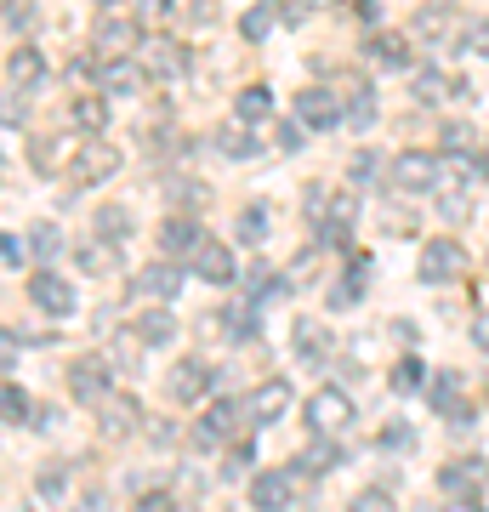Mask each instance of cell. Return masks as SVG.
<instances>
[{
	"instance_id": "1",
	"label": "cell",
	"mask_w": 489,
	"mask_h": 512,
	"mask_svg": "<svg viewBox=\"0 0 489 512\" xmlns=\"http://www.w3.org/2000/svg\"><path fill=\"white\" fill-rule=\"evenodd\" d=\"M245 404H234V399H211L200 410V421H194V433H188V439H194V450H222V444L234 439L239 427H245Z\"/></svg>"
},
{
	"instance_id": "2",
	"label": "cell",
	"mask_w": 489,
	"mask_h": 512,
	"mask_svg": "<svg viewBox=\"0 0 489 512\" xmlns=\"http://www.w3.org/2000/svg\"><path fill=\"white\" fill-rule=\"evenodd\" d=\"M69 399L74 404H103L114 399V365L109 353H80L69 365Z\"/></svg>"
},
{
	"instance_id": "3",
	"label": "cell",
	"mask_w": 489,
	"mask_h": 512,
	"mask_svg": "<svg viewBox=\"0 0 489 512\" xmlns=\"http://www.w3.org/2000/svg\"><path fill=\"white\" fill-rule=\"evenodd\" d=\"M302 416H308V433H313V439H342L347 427H353V399H347L342 387H319Z\"/></svg>"
},
{
	"instance_id": "4",
	"label": "cell",
	"mask_w": 489,
	"mask_h": 512,
	"mask_svg": "<svg viewBox=\"0 0 489 512\" xmlns=\"http://www.w3.org/2000/svg\"><path fill=\"white\" fill-rule=\"evenodd\" d=\"M217 387V370L205 365L200 353H188V359H177L171 365V376H165V393H171V404H205V393Z\"/></svg>"
},
{
	"instance_id": "5",
	"label": "cell",
	"mask_w": 489,
	"mask_h": 512,
	"mask_svg": "<svg viewBox=\"0 0 489 512\" xmlns=\"http://www.w3.org/2000/svg\"><path fill=\"white\" fill-rule=\"evenodd\" d=\"M177 291H182L177 262H148V268H137V279H131V302H143V308H165V302H177Z\"/></svg>"
},
{
	"instance_id": "6",
	"label": "cell",
	"mask_w": 489,
	"mask_h": 512,
	"mask_svg": "<svg viewBox=\"0 0 489 512\" xmlns=\"http://www.w3.org/2000/svg\"><path fill=\"white\" fill-rule=\"evenodd\" d=\"M438 490H444V501H478V490H489V461H478V456L444 461Z\"/></svg>"
},
{
	"instance_id": "7",
	"label": "cell",
	"mask_w": 489,
	"mask_h": 512,
	"mask_svg": "<svg viewBox=\"0 0 489 512\" xmlns=\"http://www.w3.org/2000/svg\"><path fill=\"white\" fill-rule=\"evenodd\" d=\"M290 114L308 131H330V126H342V97L330 92V86H302L296 103H290Z\"/></svg>"
},
{
	"instance_id": "8",
	"label": "cell",
	"mask_w": 489,
	"mask_h": 512,
	"mask_svg": "<svg viewBox=\"0 0 489 512\" xmlns=\"http://www.w3.org/2000/svg\"><path fill=\"white\" fill-rule=\"evenodd\" d=\"M393 183H399L404 194H433V188L444 183V165H438L433 154H421V148H404L399 160H393Z\"/></svg>"
},
{
	"instance_id": "9",
	"label": "cell",
	"mask_w": 489,
	"mask_h": 512,
	"mask_svg": "<svg viewBox=\"0 0 489 512\" xmlns=\"http://www.w3.org/2000/svg\"><path fill=\"white\" fill-rule=\"evenodd\" d=\"M29 302H35V308L46 313V319H69L80 296H74V285H69L63 274H52V268H40V274L29 279Z\"/></svg>"
},
{
	"instance_id": "10",
	"label": "cell",
	"mask_w": 489,
	"mask_h": 512,
	"mask_svg": "<svg viewBox=\"0 0 489 512\" xmlns=\"http://www.w3.org/2000/svg\"><path fill=\"white\" fill-rule=\"evenodd\" d=\"M330 348H336V342H330V330L319 325V319H296V325H290V353H296L302 370H325Z\"/></svg>"
},
{
	"instance_id": "11",
	"label": "cell",
	"mask_w": 489,
	"mask_h": 512,
	"mask_svg": "<svg viewBox=\"0 0 489 512\" xmlns=\"http://www.w3.org/2000/svg\"><path fill=\"white\" fill-rule=\"evenodd\" d=\"M427 285H450V279L467 274V251L455 245V239H433L427 251H421V268H416Z\"/></svg>"
},
{
	"instance_id": "12",
	"label": "cell",
	"mask_w": 489,
	"mask_h": 512,
	"mask_svg": "<svg viewBox=\"0 0 489 512\" xmlns=\"http://www.w3.org/2000/svg\"><path fill=\"white\" fill-rule=\"evenodd\" d=\"M296 501V467H273L251 478V507L256 512H285Z\"/></svg>"
},
{
	"instance_id": "13",
	"label": "cell",
	"mask_w": 489,
	"mask_h": 512,
	"mask_svg": "<svg viewBox=\"0 0 489 512\" xmlns=\"http://www.w3.org/2000/svg\"><path fill=\"white\" fill-rule=\"evenodd\" d=\"M137 46H143V29H137L131 18H103L97 23V57H103V63H126Z\"/></svg>"
},
{
	"instance_id": "14",
	"label": "cell",
	"mask_w": 489,
	"mask_h": 512,
	"mask_svg": "<svg viewBox=\"0 0 489 512\" xmlns=\"http://www.w3.org/2000/svg\"><path fill=\"white\" fill-rule=\"evenodd\" d=\"M285 410H290V382H279V376H268V382H262L251 399H245V416H251V427H273Z\"/></svg>"
},
{
	"instance_id": "15",
	"label": "cell",
	"mask_w": 489,
	"mask_h": 512,
	"mask_svg": "<svg viewBox=\"0 0 489 512\" xmlns=\"http://www.w3.org/2000/svg\"><path fill=\"white\" fill-rule=\"evenodd\" d=\"M114 171H120V148H109V143H91V148H80L74 154V183L80 188H91V183H109Z\"/></svg>"
},
{
	"instance_id": "16",
	"label": "cell",
	"mask_w": 489,
	"mask_h": 512,
	"mask_svg": "<svg viewBox=\"0 0 489 512\" xmlns=\"http://www.w3.org/2000/svg\"><path fill=\"white\" fill-rule=\"evenodd\" d=\"M427 404L450 421H472V404L461 399V376H455V370H438L433 382H427Z\"/></svg>"
},
{
	"instance_id": "17",
	"label": "cell",
	"mask_w": 489,
	"mask_h": 512,
	"mask_svg": "<svg viewBox=\"0 0 489 512\" xmlns=\"http://www.w3.org/2000/svg\"><path fill=\"white\" fill-rule=\"evenodd\" d=\"M364 291H370V256H364V251H347V274L336 279V291H330V308H359Z\"/></svg>"
},
{
	"instance_id": "18",
	"label": "cell",
	"mask_w": 489,
	"mask_h": 512,
	"mask_svg": "<svg viewBox=\"0 0 489 512\" xmlns=\"http://www.w3.org/2000/svg\"><path fill=\"white\" fill-rule=\"evenodd\" d=\"M342 120L353 131H364V126H376V92L364 86V74H342Z\"/></svg>"
},
{
	"instance_id": "19",
	"label": "cell",
	"mask_w": 489,
	"mask_h": 512,
	"mask_svg": "<svg viewBox=\"0 0 489 512\" xmlns=\"http://www.w3.org/2000/svg\"><path fill=\"white\" fill-rule=\"evenodd\" d=\"M194 262V274L205 279V285H228V279L239 274V262L228 256V245H217V239H200V251L188 256Z\"/></svg>"
},
{
	"instance_id": "20",
	"label": "cell",
	"mask_w": 489,
	"mask_h": 512,
	"mask_svg": "<svg viewBox=\"0 0 489 512\" xmlns=\"http://www.w3.org/2000/svg\"><path fill=\"white\" fill-rule=\"evenodd\" d=\"M137 421H143V410H137L131 393H114V399L97 404V427H103V439H126Z\"/></svg>"
},
{
	"instance_id": "21",
	"label": "cell",
	"mask_w": 489,
	"mask_h": 512,
	"mask_svg": "<svg viewBox=\"0 0 489 512\" xmlns=\"http://www.w3.org/2000/svg\"><path fill=\"white\" fill-rule=\"evenodd\" d=\"M200 239H205V228L194 217H165L160 222V251L165 256H194L200 251Z\"/></svg>"
},
{
	"instance_id": "22",
	"label": "cell",
	"mask_w": 489,
	"mask_h": 512,
	"mask_svg": "<svg viewBox=\"0 0 489 512\" xmlns=\"http://www.w3.org/2000/svg\"><path fill=\"white\" fill-rule=\"evenodd\" d=\"M438 148H444V160H467L472 171H478V131H472L467 120H444Z\"/></svg>"
},
{
	"instance_id": "23",
	"label": "cell",
	"mask_w": 489,
	"mask_h": 512,
	"mask_svg": "<svg viewBox=\"0 0 489 512\" xmlns=\"http://www.w3.org/2000/svg\"><path fill=\"white\" fill-rule=\"evenodd\" d=\"M330 467H342V439H313L296 456V478H325Z\"/></svg>"
},
{
	"instance_id": "24",
	"label": "cell",
	"mask_w": 489,
	"mask_h": 512,
	"mask_svg": "<svg viewBox=\"0 0 489 512\" xmlns=\"http://www.w3.org/2000/svg\"><path fill=\"white\" fill-rule=\"evenodd\" d=\"M6 80H12V92H35L40 80H46V63H40L35 46H18V52L6 57Z\"/></svg>"
},
{
	"instance_id": "25",
	"label": "cell",
	"mask_w": 489,
	"mask_h": 512,
	"mask_svg": "<svg viewBox=\"0 0 489 512\" xmlns=\"http://www.w3.org/2000/svg\"><path fill=\"white\" fill-rule=\"evenodd\" d=\"M217 148L228 154V160H256V148L262 143H256V126H245V120L234 114V120H222L217 126Z\"/></svg>"
},
{
	"instance_id": "26",
	"label": "cell",
	"mask_w": 489,
	"mask_h": 512,
	"mask_svg": "<svg viewBox=\"0 0 489 512\" xmlns=\"http://www.w3.org/2000/svg\"><path fill=\"white\" fill-rule=\"evenodd\" d=\"M137 342H143V348H171V342H177V319H171V308H143V319H137Z\"/></svg>"
},
{
	"instance_id": "27",
	"label": "cell",
	"mask_w": 489,
	"mask_h": 512,
	"mask_svg": "<svg viewBox=\"0 0 489 512\" xmlns=\"http://www.w3.org/2000/svg\"><path fill=\"white\" fill-rule=\"evenodd\" d=\"M279 18H285V6H279V0H256L251 12L239 18V35H245V40H268L273 29H279Z\"/></svg>"
},
{
	"instance_id": "28",
	"label": "cell",
	"mask_w": 489,
	"mask_h": 512,
	"mask_svg": "<svg viewBox=\"0 0 489 512\" xmlns=\"http://www.w3.org/2000/svg\"><path fill=\"white\" fill-rule=\"evenodd\" d=\"M69 126L86 131V137H97V131L109 126V103H103V97H74L69 103Z\"/></svg>"
},
{
	"instance_id": "29",
	"label": "cell",
	"mask_w": 489,
	"mask_h": 512,
	"mask_svg": "<svg viewBox=\"0 0 489 512\" xmlns=\"http://www.w3.org/2000/svg\"><path fill=\"white\" fill-rule=\"evenodd\" d=\"M387 382H393V393H427V382H433V376H427V365H421L416 353H404Z\"/></svg>"
},
{
	"instance_id": "30",
	"label": "cell",
	"mask_w": 489,
	"mask_h": 512,
	"mask_svg": "<svg viewBox=\"0 0 489 512\" xmlns=\"http://www.w3.org/2000/svg\"><path fill=\"white\" fill-rule=\"evenodd\" d=\"M69 467L63 461H52V467H40V478H35V495L46 501V507H57V501H69Z\"/></svg>"
},
{
	"instance_id": "31",
	"label": "cell",
	"mask_w": 489,
	"mask_h": 512,
	"mask_svg": "<svg viewBox=\"0 0 489 512\" xmlns=\"http://www.w3.org/2000/svg\"><path fill=\"white\" fill-rule=\"evenodd\" d=\"M234 114L245 120V126H262L273 114V97H268V86H245V92L234 97Z\"/></svg>"
},
{
	"instance_id": "32",
	"label": "cell",
	"mask_w": 489,
	"mask_h": 512,
	"mask_svg": "<svg viewBox=\"0 0 489 512\" xmlns=\"http://www.w3.org/2000/svg\"><path fill=\"white\" fill-rule=\"evenodd\" d=\"M262 302H256V296H245V302H234V308H228V330H234L239 342H256V336H262Z\"/></svg>"
},
{
	"instance_id": "33",
	"label": "cell",
	"mask_w": 489,
	"mask_h": 512,
	"mask_svg": "<svg viewBox=\"0 0 489 512\" xmlns=\"http://www.w3.org/2000/svg\"><path fill=\"white\" fill-rule=\"evenodd\" d=\"M450 23H455L450 6H433V12H421L416 18V35L427 40V46H450Z\"/></svg>"
},
{
	"instance_id": "34",
	"label": "cell",
	"mask_w": 489,
	"mask_h": 512,
	"mask_svg": "<svg viewBox=\"0 0 489 512\" xmlns=\"http://www.w3.org/2000/svg\"><path fill=\"white\" fill-rule=\"evenodd\" d=\"M182 63H188V57H182V46H177V40H154V46H148V69L160 74V80L182 74Z\"/></svg>"
},
{
	"instance_id": "35",
	"label": "cell",
	"mask_w": 489,
	"mask_h": 512,
	"mask_svg": "<svg viewBox=\"0 0 489 512\" xmlns=\"http://www.w3.org/2000/svg\"><path fill=\"white\" fill-rule=\"evenodd\" d=\"M29 251H35V262L63 256V234H57V222H35V228H29Z\"/></svg>"
},
{
	"instance_id": "36",
	"label": "cell",
	"mask_w": 489,
	"mask_h": 512,
	"mask_svg": "<svg viewBox=\"0 0 489 512\" xmlns=\"http://www.w3.org/2000/svg\"><path fill=\"white\" fill-rule=\"evenodd\" d=\"M234 234L245 239V245H262V239H268V205H245L239 222H234Z\"/></svg>"
},
{
	"instance_id": "37",
	"label": "cell",
	"mask_w": 489,
	"mask_h": 512,
	"mask_svg": "<svg viewBox=\"0 0 489 512\" xmlns=\"http://www.w3.org/2000/svg\"><path fill=\"white\" fill-rule=\"evenodd\" d=\"M126 234H131V211L126 205H103V211H97V239H114V245H120Z\"/></svg>"
},
{
	"instance_id": "38",
	"label": "cell",
	"mask_w": 489,
	"mask_h": 512,
	"mask_svg": "<svg viewBox=\"0 0 489 512\" xmlns=\"http://www.w3.org/2000/svg\"><path fill=\"white\" fill-rule=\"evenodd\" d=\"M103 92H114V97H126V92H137V69L131 63H103Z\"/></svg>"
},
{
	"instance_id": "39",
	"label": "cell",
	"mask_w": 489,
	"mask_h": 512,
	"mask_svg": "<svg viewBox=\"0 0 489 512\" xmlns=\"http://www.w3.org/2000/svg\"><path fill=\"white\" fill-rule=\"evenodd\" d=\"M0 404H6V427H23V421H29V393H23L18 382L0 387Z\"/></svg>"
},
{
	"instance_id": "40",
	"label": "cell",
	"mask_w": 489,
	"mask_h": 512,
	"mask_svg": "<svg viewBox=\"0 0 489 512\" xmlns=\"http://www.w3.org/2000/svg\"><path fill=\"white\" fill-rule=\"evenodd\" d=\"M370 52H376L387 69H404V63H410V52H404L399 35H370Z\"/></svg>"
},
{
	"instance_id": "41",
	"label": "cell",
	"mask_w": 489,
	"mask_h": 512,
	"mask_svg": "<svg viewBox=\"0 0 489 512\" xmlns=\"http://www.w3.org/2000/svg\"><path fill=\"white\" fill-rule=\"evenodd\" d=\"M347 512H399V501L381 490V484H370V490L353 495V507H347Z\"/></svg>"
},
{
	"instance_id": "42",
	"label": "cell",
	"mask_w": 489,
	"mask_h": 512,
	"mask_svg": "<svg viewBox=\"0 0 489 512\" xmlns=\"http://www.w3.org/2000/svg\"><path fill=\"white\" fill-rule=\"evenodd\" d=\"M381 450H416V427H410V421H387V427H381Z\"/></svg>"
},
{
	"instance_id": "43",
	"label": "cell",
	"mask_w": 489,
	"mask_h": 512,
	"mask_svg": "<svg viewBox=\"0 0 489 512\" xmlns=\"http://www.w3.org/2000/svg\"><path fill=\"white\" fill-rule=\"evenodd\" d=\"M416 92L427 97V103H438L444 92H461V80H438V74L427 69V74H416Z\"/></svg>"
},
{
	"instance_id": "44",
	"label": "cell",
	"mask_w": 489,
	"mask_h": 512,
	"mask_svg": "<svg viewBox=\"0 0 489 512\" xmlns=\"http://www.w3.org/2000/svg\"><path fill=\"white\" fill-rule=\"evenodd\" d=\"M109 239H97V245H86V251H80V268H86V274H109Z\"/></svg>"
},
{
	"instance_id": "45",
	"label": "cell",
	"mask_w": 489,
	"mask_h": 512,
	"mask_svg": "<svg viewBox=\"0 0 489 512\" xmlns=\"http://www.w3.org/2000/svg\"><path fill=\"white\" fill-rule=\"evenodd\" d=\"M0 251H6V256H0V262H6L12 274H18V268H23V262H29V256H35V251H29V239H18V234H6V245H0Z\"/></svg>"
},
{
	"instance_id": "46",
	"label": "cell",
	"mask_w": 489,
	"mask_h": 512,
	"mask_svg": "<svg viewBox=\"0 0 489 512\" xmlns=\"http://www.w3.org/2000/svg\"><path fill=\"white\" fill-rule=\"evenodd\" d=\"M461 46H467V52H478V57H489V23H472L467 35H461Z\"/></svg>"
},
{
	"instance_id": "47",
	"label": "cell",
	"mask_w": 489,
	"mask_h": 512,
	"mask_svg": "<svg viewBox=\"0 0 489 512\" xmlns=\"http://www.w3.org/2000/svg\"><path fill=\"white\" fill-rule=\"evenodd\" d=\"M302 143H308V131L296 126V120H285V126H279V148H285V154H296Z\"/></svg>"
},
{
	"instance_id": "48",
	"label": "cell",
	"mask_w": 489,
	"mask_h": 512,
	"mask_svg": "<svg viewBox=\"0 0 489 512\" xmlns=\"http://www.w3.org/2000/svg\"><path fill=\"white\" fill-rule=\"evenodd\" d=\"M137 512H177V501H171L165 490H148L143 501H137Z\"/></svg>"
},
{
	"instance_id": "49",
	"label": "cell",
	"mask_w": 489,
	"mask_h": 512,
	"mask_svg": "<svg viewBox=\"0 0 489 512\" xmlns=\"http://www.w3.org/2000/svg\"><path fill=\"white\" fill-rule=\"evenodd\" d=\"M148 444H154V450H171V444H177L171 421H154V427H148Z\"/></svg>"
},
{
	"instance_id": "50",
	"label": "cell",
	"mask_w": 489,
	"mask_h": 512,
	"mask_svg": "<svg viewBox=\"0 0 489 512\" xmlns=\"http://www.w3.org/2000/svg\"><path fill=\"white\" fill-rule=\"evenodd\" d=\"M23 23H29V6H23V0H6V29L23 35Z\"/></svg>"
},
{
	"instance_id": "51",
	"label": "cell",
	"mask_w": 489,
	"mask_h": 512,
	"mask_svg": "<svg viewBox=\"0 0 489 512\" xmlns=\"http://www.w3.org/2000/svg\"><path fill=\"white\" fill-rule=\"evenodd\" d=\"M0 365H6V370L18 365V330H6V336H0Z\"/></svg>"
},
{
	"instance_id": "52",
	"label": "cell",
	"mask_w": 489,
	"mask_h": 512,
	"mask_svg": "<svg viewBox=\"0 0 489 512\" xmlns=\"http://www.w3.org/2000/svg\"><path fill=\"white\" fill-rule=\"evenodd\" d=\"M376 154H359V160H353V183H370V177H376Z\"/></svg>"
},
{
	"instance_id": "53",
	"label": "cell",
	"mask_w": 489,
	"mask_h": 512,
	"mask_svg": "<svg viewBox=\"0 0 489 512\" xmlns=\"http://www.w3.org/2000/svg\"><path fill=\"white\" fill-rule=\"evenodd\" d=\"M472 342H478V348H484V353H489V308H484V313H478V319H472Z\"/></svg>"
},
{
	"instance_id": "54",
	"label": "cell",
	"mask_w": 489,
	"mask_h": 512,
	"mask_svg": "<svg viewBox=\"0 0 489 512\" xmlns=\"http://www.w3.org/2000/svg\"><path fill=\"white\" fill-rule=\"evenodd\" d=\"M103 507H109V495L91 490V495H80V507H74V512H103Z\"/></svg>"
},
{
	"instance_id": "55",
	"label": "cell",
	"mask_w": 489,
	"mask_h": 512,
	"mask_svg": "<svg viewBox=\"0 0 489 512\" xmlns=\"http://www.w3.org/2000/svg\"><path fill=\"white\" fill-rule=\"evenodd\" d=\"M6 126H12V131H18V126H23V109H18V92L6 97Z\"/></svg>"
},
{
	"instance_id": "56",
	"label": "cell",
	"mask_w": 489,
	"mask_h": 512,
	"mask_svg": "<svg viewBox=\"0 0 489 512\" xmlns=\"http://www.w3.org/2000/svg\"><path fill=\"white\" fill-rule=\"evenodd\" d=\"M444 512H484L478 501H444Z\"/></svg>"
},
{
	"instance_id": "57",
	"label": "cell",
	"mask_w": 489,
	"mask_h": 512,
	"mask_svg": "<svg viewBox=\"0 0 489 512\" xmlns=\"http://www.w3.org/2000/svg\"><path fill=\"white\" fill-rule=\"evenodd\" d=\"M478 177H489V148H484V160H478Z\"/></svg>"
},
{
	"instance_id": "58",
	"label": "cell",
	"mask_w": 489,
	"mask_h": 512,
	"mask_svg": "<svg viewBox=\"0 0 489 512\" xmlns=\"http://www.w3.org/2000/svg\"><path fill=\"white\" fill-rule=\"evenodd\" d=\"M97 6H103V12H114V6H120V0H97Z\"/></svg>"
},
{
	"instance_id": "59",
	"label": "cell",
	"mask_w": 489,
	"mask_h": 512,
	"mask_svg": "<svg viewBox=\"0 0 489 512\" xmlns=\"http://www.w3.org/2000/svg\"><path fill=\"white\" fill-rule=\"evenodd\" d=\"M302 6H336V0H302Z\"/></svg>"
}]
</instances>
